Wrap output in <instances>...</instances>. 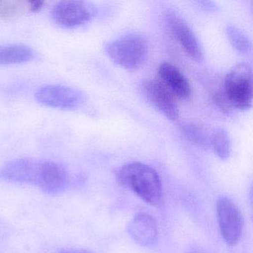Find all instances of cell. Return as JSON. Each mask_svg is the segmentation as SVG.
Wrapping results in <instances>:
<instances>
[{"mask_svg": "<svg viewBox=\"0 0 253 253\" xmlns=\"http://www.w3.org/2000/svg\"><path fill=\"white\" fill-rule=\"evenodd\" d=\"M106 53L118 66L126 69H136L147 59L149 45L142 35L128 34L110 42L106 47Z\"/></svg>", "mask_w": 253, "mask_h": 253, "instance_id": "obj_2", "label": "cell"}, {"mask_svg": "<svg viewBox=\"0 0 253 253\" xmlns=\"http://www.w3.org/2000/svg\"><path fill=\"white\" fill-rule=\"evenodd\" d=\"M118 180L123 186L150 205H158L162 200L161 178L157 171L146 164L139 162L126 164L118 171Z\"/></svg>", "mask_w": 253, "mask_h": 253, "instance_id": "obj_1", "label": "cell"}, {"mask_svg": "<svg viewBox=\"0 0 253 253\" xmlns=\"http://www.w3.org/2000/svg\"><path fill=\"white\" fill-rule=\"evenodd\" d=\"M226 35L233 48L242 54L249 53L252 48L251 41L239 28L234 25H228Z\"/></svg>", "mask_w": 253, "mask_h": 253, "instance_id": "obj_15", "label": "cell"}, {"mask_svg": "<svg viewBox=\"0 0 253 253\" xmlns=\"http://www.w3.org/2000/svg\"><path fill=\"white\" fill-rule=\"evenodd\" d=\"M41 161L19 158L4 164L0 169V179L22 184L37 185Z\"/></svg>", "mask_w": 253, "mask_h": 253, "instance_id": "obj_7", "label": "cell"}, {"mask_svg": "<svg viewBox=\"0 0 253 253\" xmlns=\"http://www.w3.org/2000/svg\"><path fill=\"white\" fill-rule=\"evenodd\" d=\"M224 93L228 103L241 110L250 109L253 102V72L250 65L240 63L226 76Z\"/></svg>", "mask_w": 253, "mask_h": 253, "instance_id": "obj_3", "label": "cell"}, {"mask_svg": "<svg viewBox=\"0 0 253 253\" xmlns=\"http://www.w3.org/2000/svg\"><path fill=\"white\" fill-rule=\"evenodd\" d=\"M35 97L41 104L60 109H74L83 101L81 91L66 85L51 84L41 87L37 91Z\"/></svg>", "mask_w": 253, "mask_h": 253, "instance_id": "obj_5", "label": "cell"}, {"mask_svg": "<svg viewBox=\"0 0 253 253\" xmlns=\"http://www.w3.org/2000/svg\"><path fill=\"white\" fill-rule=\"evenodd\" d=\"M167 25L180 46L193 60L201 61L204 57L202 47L189 25L174 11L166 16Z\"/></svg>", "mask_w": 253, "mask_h": 253, "instance_id": "obj_8", "label": "cell"}, {"mask_svg": "<svg viewBox=\"0 0 253 253\" xmlns=\"http://www.w3.org/2000/svg\"><path fill=\"white\" fill-rule=\"evenodd\" d=\"M60 253H93L92 252L81 249H63L60 250Z\"/></svg>", "mask_w": 253, "mask_h": 253, "instance_id": "obj_20", "label": "cell"}, {"mask_svg": "<svg viewBox=\"0 0 253 253\" xmlns=\"http://www.w3.org/2000/svg\"><path fill=\"white\" fill-rule=\"evenodd\" d=\"M35 53L31 47L23 44L0 45V66L22 64L35 57Z\"/></svg>", "mask_w": 253, "mask_h": 253, "instance_id": "obj_13", "label": "cell"}, {"mask_svg": "<svg viewBox=\"0 0 253 253\" xmlns=\"http://www.w3.org/2000/svg\"><path fill=\"white\" fill-rule=\"evenodd\" d=\"M51 17L61 27L75 29L90 21L92 11L85 2L62 1L53 7Z\"/></svg>", "mask_w": 253, "mask_h": 253, "instance_id": "obj_6", "label": "cell"}, {"mask_svg": "<svg viewBox=\"0 0 253 253\" xmlns=\"http://www.w3.org/2000/svg\"><path fill=\"white\" fill-rule=\"evenodd\" d=\"M202 253L201 252L199 251H192V252H189V253Z\"/></svg>", "mask_w": 253, "mask_h": 253, "instance_id": "obj_22", "label": "cell"}, {"mask_svg": "<svg viewBox=\"0 0 253 253\" xmlns=\"http://www.w3.org/2000/svg\"><path fill=\"white\" fill-rule=\"evenodd\" d=\"M28 8V2L17 0L0 1V18L12 19L24 12Z\"/></svg>", "mask_w": 253, "mask_h": 253, "instance_id": "obj_17", "label": "cell"}, {"mask_svg": "<svg viewBox=\"0 0 253 253\" xmlns=\"http://www.w3.org/2000/svg\"><path fill=\"white\" fill-rule=\"evenodd\" d=\"M130 236L139 245L150 247L158 241V226L155 219L146 213H139L128 226Z\"/></svg>", "mask_w": 253, "mask_h": 253, "instance_id": "obj_11", "label": "cell"}, {"mask_svg": "<svg viewBox=\"0 0 253 253\" xmlns=\"http://www.w3.org/2000/svg\"><path fill=\"white\" fill-rule=\"evenodd\" d=\"M217 213L222 238L227 244H236L241 239L244 228L239 209L229 198L222 197L217 202Z\"/></svg>", "mask_w": 253, "mask_h": 253, "instance_id": "obj_4", "label": "cell"}, {"mask_svg": "<svg viewBox=\"0 0 253 253\" xmlns=\"http://www.w3.org/2000/svg\"><path fill=\"white\" fill-rule=\"evenodd\" d=\"M5 233V229H4L3 225L0 222V235H2Z\"/></svg>", "mask_w": 253, "mask_h": 253, "instance_id": "obj_21", "label": "cell"}, {"mask_svg": "<svg viewBox=\"0 0 253 253\" xmlns=\"http://www.w3.org/2000/svg\"><path fill=\"white\" fill-rule=\"evenodd\" d=\"M146 100L171 121H177L179 111L173 94L158 81H146L142 88Z\"/></svg>", "mask_w": 253, "mask_h": 253, "instance_id": "obj_10", "label": "cell"}, {"mask_svg": "<svg viewBox=\"0 0 253 253\" xmlns=\"http://www.w3.org/2000/svg\"><path fill=\"white\" fill-rule=\"evenodd\" d=\"M210 143L215 155L220 159L229 158L232 150L230 137L223 128H217L210 137Z\"/></svg>", "mask_w": 253, "mask_h": 253, "instance_id": "obj_14", "label": "cell"}, {"mask_svg": "<svg viewBox=\"0 0 253 253\" xmlns=\"http://www.w3.org/2000/svg\"><path fill=\"white\" fill-rule=\"evenodd\" d=\"M69 175L64 167L51 161H41L38 183L48 195L62 193L69 186Z\"/></svg>", "mask_w": 253, "mask_h": 253, "instance_id": "obj_9", "label": "cell"}, {"mask_svg": "<svg viewBox=\"0 0 253 253\" xmlns=\"http://www.w3.org/2000/svg\"><path fill=\"white\" fill-rule=\"evenodd\" d=\"M198 3L201 5L203 8L207 10V11H213V10L216 8V5L214 2H210V1H201V2H198Z\"/></svg>", "mask_w": 253, "mask_h": 253, "instance_id": "obj_19", "label": "cell"}, {"mask_svg": "<svg viewBox=\"0 0 253 253\" xmlns=\"http://www.w3.org/2000/svg\"><path fill=\"white\" fill-rule=\"evenodd\" d=\"M161 82L166 88L176 97L186 99L192 94V88L189 81L183 73L170 63L161 64L158 69Z\"/></svg>", "mask_w": 253, "mask_h": 253, "instance_id": "obj_12", "label": "cell"}, {"mask_svg": "<svg viewBox=\"0 0 253 253\" xmlns=\"http://www.w3.org/2000/svg\"><path fill=\"white\" fill-rule=\"evenodd\" d=\"M44 2L42 1H28V8L32 12H38L43 7Z\"/></svg>", "mask_w": 253, "mask_h": 253, "instance_id": "obj_18", "label": "cell"}, {"mask_svg": "<svg viewBox=\"0 0 253 253\" xmlns=\"http://www.w3.org/2000/svg\"><path fill=\"white\" fill-rule=\"evenodd\" d=\"M182 130L186 138L198 146H207L210 143V137L207 136L205 130L198 124L192 123L184 124Z\"/></svg>", "mask_w": 253, "mask_h": 253, "instance_id": "obj_16", "label": "cell"}]
</instances>
